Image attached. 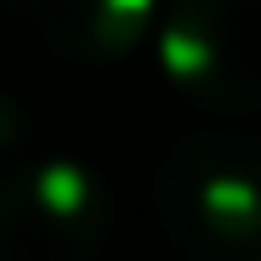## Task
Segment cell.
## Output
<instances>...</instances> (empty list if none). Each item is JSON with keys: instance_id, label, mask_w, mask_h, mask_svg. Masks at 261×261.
I'll list each match as a JSON object with an SVG mask.
<instances>
[{"instance_id": "obj_1", "label": "cell", "mask_w": 261, "mask_h": 261, "mask_svg": "<svg viewBox=\"0 0 261 261\" xmlns=\"http://www.w3.org/2000/svg\"><path fill=\"white\" fill-rule=\"evenodd\" d=\"M153 216L188 261H261V137L188 130L153 170Z\"/></svg>"}, {"instance_id": "obj_2", "label": "cell", "mask_w": 261, "mask_h": 261, "mask_svg": "<svg viewBox=\"0 0 261 261\" xmlns=\"http://www.w3.org/2000/svg\"><path fill=\"white\" fill-rule=\"evenodd\" d=\"M114 193L85 159H29L0 182V261H97Z\"/></svg>"}, {"instance_id": "obj_3", "label": "cell", "mask_w": 261, "mask_h": 261, "mask_svg": "<svg viewBox=\"0 0 261 261\" xmlns=\"http://www.w3.org/2000/svg\"><path fill=\"white\" fill-rule=\"evenodd\" d=\"M159 68L204 114H261V0H176Z\"/></svg>"}, {"instance_id": "obj_4", "label": "cell", "mask_w": 261, "mask_h": 261, "mask_svg": "<svg viewBox=\"0 0 261 261\" xmlns=\"http://www.w3.org/2000/svg\"><path fill=\"white\" fill-rule=\"evenodd\" d=\"M23 17L46 51L68 63H119L159 23V0H23Z\"/></svg>"}, {"instance_id": "obj_5", "label": "cell", "mask_w": 261, "mask_h": 261, "mask_svg": "<svg viewBox=\"0 0 261 261\" xmlns=\"http://www.w3.org/2000/svg\"><path fill=\"white\" fill-rule=\"evenodd\" d=\"M29 108L12 97V91H0V159H12V153H23L29 148Z\"/></svg>"}]
</instances>
